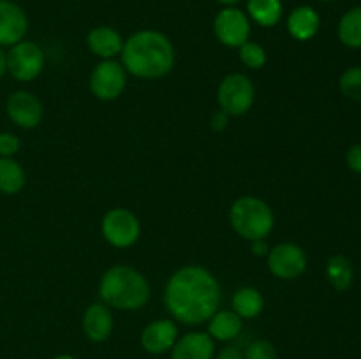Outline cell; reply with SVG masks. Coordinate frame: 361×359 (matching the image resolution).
<instances>
[{"label": "cell", "mask_w": 361, "mask_h": 359, "mask_svg": "<svg viewBox=\"0 0 361 359\" xmlns=\"http://www.w3.org/2000/svg\"><path fill=\"white\" fill-rule=\"evenodd\" d=\"M25 187V171L14 158L0 157V192L13 196Z\"/></svg>", "instance_id": "603a6c76"}, {"label": "cell", "mask_w": 361, "mask_h": 359, "mask_svg": "<svg viewBox=\"0 0 361 359\" xmlns=\"http://www.w3.org/2000/svg\"><path fill=\"white\" fill-rule=\"evenodd\" d=\"M122 65L141 80H159L175 67V48L168 35L157 30H140L123 41Z\"/></svg>", "instance_id": "7a4b0ae2"}, {"label": "cell", "mask_w": 361, "mask_h": 359, "mask_svg": "<svg viewBox=\"0 0 361 359\" xmlns=\"http://www.w3.org/2000/svg\"><path fill=\"white\" fill-rule=\"evenodd\" d=\"M268 270L279 280H295L307 270V253L300 245L284 241L268 252Z\"/></svg>", "instance_id": "9c48e42d"}, {"label": "cell", "mask_w": 361, "mask_h": 359, "mask_svg": "<svg viewBox=\"0 0 361 359\" xmlns=\"http://www.w3.org/2000/svg\"><path fill=\"white\" fill-rule=\"evenodd\" d=\"M345 164L356 175H361V143L353 144L345 153Z\"/></svg>", "instance_id": "83f0119b"}, {"label": "cell", "mask_w": 361, "mask_h": 359, "mask_svg": "<svg viewBox=\"0 0 361 359\" xmlns=\"http://www.w3.org/2000/svg\"><path fill=\"white\" fill-rule=\"evenodd\" d=\"M282 13V0H247V16L261 27H275L281 21Z\"/></svg>", "instance_id": "d6986e66"}, {"label": "cell", "mask_w": 361, "mask_h": 359, "mask_svg": "<svg viewBox=\"0 0 361 359\" xmlns=\"http://www.w3.org/2000/svg\"><path fill=\"white\" fill-rule=\"evenodd\" d=\"M337 35L342 44L348 46V48H361V6L353 7L341 18L337 27Z\"/></svg>", "instance_id": "7402d4cb"}, {"label": "cell", "mask_w": 361, "mask_h": 359, "mask_svg": "<svg viewBox=\"0 0 361 359\" xmlns=\"http://www.w3.org/2000/svg\"><path fill=\"white\" fill-rule=\"evenodd\" d=\"M229 224L240 238L247 241L267 239L274 231V211L256 196H242L229 208Z\"/></svg>", "instance_id": "277c9868"}, {"label": "cell", "mask_w": 361, "mask_h": 359, "mask_svg": "<svg viewBox=\"0 0 361 359\" xmlns=\"http://www.w3.org/2000/svg\"><path fill=\"white\" fill-rule=\"evenodd\" d=\"M99 296L109 308L133 310L143 308L150 299V284L136 267L113 266L104 271L99 282Z\"/></svg>", "instance_id": "3957f363"}, {"label": "cell", "mask_w": 361, "mask_h": 359, "mask_svg": "<svg viewBox=\"0 0 361 359\" xmlns=\"http://www.w3.org/2000/svg\"><path fill=\"white\" fill-rule=\"evenodd\" d=\"M264 308V298L256 287H240L233 294V312L240 319H254Z\"/></svg>", "instance_id": "44dd1931"}, {"label": "cell", "mask_w": 361, "mask_h": 359, "mask_svg": "<svg viewBox=\"0 0 361 359\" xmlns=\"http://www.w3.org/2000/svg\"><path fill=\"white\" fill-rule=\"evenodd\" d=\"M240 60H242V63L245 67H249V69H261V67H264V63H267L268 56H267V49L263 48L261 44H257V42L254 41H247L243 42L242 46H240Z\"/></svg>", "instance_id": "d4e9b609"}, {"label": "cell", "mask_w": 361, "mask_h": 359, "mask_svg": "<svg viewBox=\"0 0 361 359\" xmlns=\"http://www.w3.org/2000/svg\"><path fill=\"white\" fill-rule=\"evenodd\" d=\"M90 92L99 101H115L127 87V70L115 60H101L90 74Z\"/></svg>", "instance_id": "ba28073f"}, {"label": "cell", "mask_w": 361, "mask_h": 359, "mask_svg": "<svg viewBox=\"0 0 361 359\" xmlns=\"http://www.w3.org/2000/svg\"><path fill=\"white\" fill-rule=\"evenodd\" d=\"M245 359H279L277 348L268 340H256L243 352Z\"/></svg>", "instance_id": "484cf974"}, {"label": "cell", "mask_w": 361, "mask_h": 359, "mask_svg": "<svg viewBox=\"0 0 361 359\" xmlns=\"http://www.w3.org/2000/svg\"><path fill=\"white\" fill-rule=\"evenodd\" d=\"M85 336L94 344L106 341L113 333V313L111 308L104 303H92L83 313L81 320Z\"/></svg>", "instance_id": "5bb4252c"}, {"label": "cell", "mask_w": 361, "mask_h": 359, "mask_svg": "<svg viewBox=\"0 0 361 359\" xmlns=\"http://www.w3.org/2000/svg\"><path fill=\"white\" fill-rule=\"evenodd\" d=\"M169 352H171V359H214L215 341L208 333L192 331V333L178 336Z\"/></svg>", "instance_id": "9a60e30c"}, {"label": "cell", "mask_w": 361, "mask_h": 359, "mask_svg": "<svg viewBox=\"0 0 361 359\" xmlns=\"http://www.w3.org/2000/svg\"><path fill=\"white\" fill-rule=\"evenodd\" d=\"M53 359H76V358H73V355L62 354V355H56V358H53Z\"/></svg>", "instance_id": "836d02e7"}, {"label": "cell", "mask_w": 361, "mask_h": 359, "mask_svg": "<svg viewBox=\"0 0 361 359\" xmlns=\"http://www.w3.org/2000/svg\"><path fill=\"white\" fill-rule=\"evenodd\" d=\"M214 359H245V358H243V352L240 351L238 347L228 345V347L222 348L221 352H217V355H214Z\"/></svg>", "instance_id": "f546056e"}, {"label": "cell", "mask_w": 361, "mask_h": 359, "mask_svg": "<svg viewBox=\"0 0 361 359\" xmlns=\"http://www.w3.org/2000/svg\"><path fill=\"white\" fill-rule=\"evenodd\" d=\"M326 278L331 287L338 292H345L355 282V267L345 256H331L326 263Z\"/></svg>", "instance_id": "ffe728a7"}, {"label": "cell", "mask_w": 361, "mask_h": 359, "mask_svg": "<svg viewBox=\"0 0 361 359\" xmlns=\"http://www.w3.org/2000/svg\"><path fill=\"white\" fill-rule=\"evenodd\" d=\"M6 111L11 122L21 129H34L41 123L44 108L39 97H35L32 92L18 90L9 95L6 102Z\"/></svg>", "instance_id": "8fae6325"}, {"label": "cell", "mask_w": 361, "mask_h": 359, "mask_svg": "<svg viewBox=\"0 0 361 359\" xmlns=\"http://www.w3.org/2000/svg\"><path fill=\"white\" fill-rule=\"evenodd\" d=\"M7 73V56L4 48H0V77Z\"/></svg>", "instance_id": "1f68e13d"}, {"label": "cell", "mask_w": 361, "mask_h": 359, "mask_svg": "<svg viewBox=\"0 0 361 359\" xmlns=\"http://www.w3.org/2000/svg\"><path fill=\"white\" fill-rule=\"evenodd\" d=\"M20 139L11 132H0V157L13 158L20 151Z\"/></svg>", "instance_id": "4316f807"}, {"label": "cell", "mask_w": 361, "mask_h": 359, "mask_svg": "<svg viewBox=\"0 0 361 359\" xmlns=\"http://www.w3.org/2000/svg\"><path fill=\"white\" fill-rule=\"evenodd\" d=\"M321 2H331V0H321Z\"/></svg>", "instance_id": "e575fe53"}, {"label": "cell", "mask_w": 361, "mask_h": 359, "mask_svg": "<svg viewBox=\"0 0 361 359\" xmlns=\"http://www.w3.org/2000/svg\"><path fill=\"white\" fill-rule=\"evenodd\" d=\"M214 32L221 44L240 48L250 39V20L238 7H222L214 20Z\"/></svg>", "instance_id": "30bf717a"}, {"label": "cell", "mask_w": 361, "mask_h": 359, "mask_svg": "<svg viewBox=\"0 0 361 359\" xmlns=\"http://www.w3.org/2000/svg\"><path fill=\"white\" fill-rule=\"evenodd\" d=\"M87 46L92 55L99 56L101 60H113L122 53L123 37L113 27L102 25V27H95L88 32Z\"/></svg>", "instance_id": "2e32d148"}, {"label": "cell", "mask_w": 361, "mask_h": 359, "mask_svg": "<svg viewBox=\"0 0 361 359\" xmlns=\"http://www.w3.org/2000/svg\"><path fill=\"white\" fill-rule=\"evenodd\" d=\"M7 56V73L20 83L34 81L44 69V51L34 41H20L11 46Z\"/></svg>", "instance_id": "8992f818"}, {"label": "cell", "mask_w": 361, "mask_h": 359, "mask_svg": "<svg viewBox=\"0 0 361 359\" xmlns=\"http://www.w3.org/2000/svg\"><path fill=\"white\" fill-rule=\"evenodd\" d=\"M178 340V327L169 319H157L148 324L141 333V347L148 354H164L173 348Z\"/></svg>", "instance_id": "4fadbf2b"}, {"label": "cell", "mask_w": 361, "mask_h": 359, "mask_svg": "<svg viewBox=\"0 0 361 359\" xmlns=\"http://www.w3.org/2000/svg\"><path fill=\"white\" fill-rule=\"evenodd\" d=\"M222 7H236V4L242 2V0H217Z\"/></svg>", "instance_id": "d6a6232c"}, {"label": "cell", "mask_w": 361, "mask_h": 359, "mask_svg": "<svg viewBox=\"0 0 361 359\" xmlns=\"http://www.w3.org/2000/svg\"><path fill=\"white\" fill-rule=\"evenodd\" d=\"M28 32V18L13 0H0V48H11L23 41Z\"/></svg>", "instance_id": "7c38bea8"}, {"label": "cell", "mask_w": 361, "mask_h": 359, "mask_svg": "<svg viewBox=\"0 0 361 359\" xmlns=\"http://www.w3.org/2000/svg\"><path fill=\"white\" fill-rule=\"evenodd\" d=\"M164 303L175 320L187 326H200L219 310L221 285L207 267L183 266L169 277Z\"/></svg>", "instance_id": "6da1fadb"}, {"label": "cell", "mask_w": 361, "mask_h": 359, "mask_svg": "<svg viewBox=\"0 0 361 359\" xmlns=\"http://www.w3.org/2000/svg\"><path fill=\"white\" fill-rule=\"evenodd\" d=\"M338 90L351 101L361 102V65L349 67L338 80Z\"/></svg>", "instance_id": "cb8c5ba5"}, {"label": "cell", "mask_w": 361, "mask_h": 359, "mask_svg": "<svg viewBox=\"0 0 361 359\" xmlns=\"http://www.w3.org/2000/svg\"><path fill=\"white\" fill-rule=\"evenodd\" d=\"M243 329V319H240L233 310H217L208 319L207 333L214 341H231L240 336Z\"/></svg>", "instance_id": "ac0fdd59"}, {"label": "cell", "mask_w": 361, "mask_h": 359, "mask_svg": "<svg viewBox=\"0 0 361 359\" xmlns=\"http://www.w3.org/2000/svg\"><path fill=\"white\" fill-rule=\"evenodd\" d=\"M289 35L300 42H307L317 35L321 28V18L314 7L310 6H298L289 13L288 16Z\"/></svg>", "instance_id": "e0dca14e"}, {"label": "cell", "mask_w": 361, "mask_h": 359, "mask_svg": "<svg viewBox=\"0 0 361 359\" xmlns=\"http://www.w3.org/2000/svg\"><path fill=\"white\" fill-rule=\"evenodd\" d=\"M101 232L109 245L127 248L140 239L141 224L133 211L126 208H113L102 217Z\"/></svg>", "instance_id": "52a82bcc"}, {"label": "cell", "mask_w": 361, "mask_h": 359, "mask_svg": "<svg viewBox=\"0 0 361 359\" xmlns=\"http://www.w3.org/2000/svg\"><path fill=\"white\" fill-rule=\"evenodd\" d=\"M250 252H252L256 257L268 256L270 248H268L267 239H254V241H250Z\"/></svg>", "instance_id": "4dcf8cb0"}, {"label": "cell", "mask_w": 361, "mask_h": 359, "mask_svg": "<svg viewBox=\"0 0 361 359\" xmlns=\"http://www.w3.org/2000/svg\"><path fill=\"white\" fill-rule=\"evenodd\" d=\"M229 118H231V116H229L226 111H222V109L215 111L214 115H212V118H210L212 130H215V132H221V130L228 129Z\"/></svg>", "instance_id": "f1b7e54d"}, {"label": "cell", "mask_w": 361, "mask_h": 359, "mask_svg": "<svg viewBox=\"0 0 361 359\" xmlns=\"http://www.w3.org/2000/svg\"><path fill=\"white\" fill-rule=\"evenodd\" d=\"M256 88L254 83L242 73L228 74L217 88L219 109L229 116H242L254 106Z\"/></svg>", "instance_id": "5b68a950"}]
</instances>
